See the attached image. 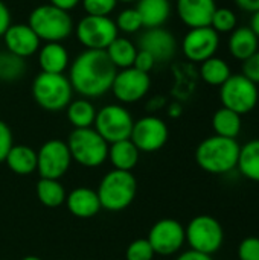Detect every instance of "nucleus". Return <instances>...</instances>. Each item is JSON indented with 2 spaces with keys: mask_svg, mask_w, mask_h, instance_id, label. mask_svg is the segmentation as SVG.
<instances>
[{
  "mask_svg": "<svg viewBox=\"0 0 259 260\" xmlns=\"http://www.w3.org/2000/svg\"><path fill=\"white\" fill-rule=\"evenodd\" d=\"M12 146H14L12 131L6 122L0 120V163L5 161V158Z\"/></svg>",
  "mask_w": 259,
  "mask_h": 260,
  "instance_id": "obj_37",
  "label": "nucleus"
},
{
  "mask_svg": "<svg viewBox=\"0 0 259 260\" xmlns=\"http://www.w3.org/2000/svg\"><path fill=\"white\" fill-rule=\"evenodd\" d=\"M232 75L229 64L218 56H212L200 64V76L202 79L212 87H221L229 76Z\"/></svg>",
  "mask_w": 259,
  "mask_h": 260,
  "instance_id": "obj_30",
  "label": "nucleus"
},
{
  "mask_svg": "<svg viewBox=\"0 0 259 260\" xmlns=\"http://www.w3.org/2000/svg\"><path fill=\"white\" fill-rule=\"evenodd\" d=\"M116 67L105 50L84 49L69 66V81L75 93L85 99H96L111 90Z\"/></svg>",
  "mask_w": 259,
  "mask_h": 260,
  "instance_id": "obj_1",
  "label": "nucleus"
},
{
  "mask_svg": "<svg viewBox=\"0 0 259 260\" xmlns=\"http://www.w3.org/2000/svg\"><path fill=\"white\" fill-rule=\"evenodd\" d=\"M220 47V34L211 26L192 27L182 40V52L186 59L202 64L203 61L215 56Z\"/></svg>",
  "mask_w": 259,
  "mask_h": 260,
  "instance_id": "obj_15",
  "label": "nucleus"
},
{
  "mask_svg": "<svg viewBox=\"0 0 259 260\" xmlns=\"http://www.w3.org/2000/svg\"><path fill=\"white\" fill-rule=\"evenodd\" d=\"M240 143L237 139L211 136L202 140L195 149V161L200 169L214 175H224L237 169L240 158Z\"/></svg>",
  "mask_w": 259,
  "mask_h": 260,
  "instance_id": "obj_2",
  "label": "nucleus"
},
{
  "mask_svg": "<svg viewBox=\"0 0 259 260\" xmlns=\"http://www.w3.org/2000/svg\"><path fill=\"white\" fill-rule=\"evenodd\" d=\"M154 256H156V253L147 238L133 241L125 250V259L127 260H153Z\"/></svg>",
  "mask_w": 259,
  "mask_h": 260,
  "instance_id": "obj_34",
  "label": "nucleus"
},
{
  "mask_svg": "<svg viewBox=\"0 0 259 260\" xmlns=\"http://www.w3.org/2000/svg\"><path fill=\"white\" fill-rule=\"evenodd\" d=\"M101 207L108 212L127 209L136 198L137 181L131 172L113 169L107 172L96 189Z\"/></svg>",
  "mask_w": 259,
  "mask_h": 260,
  "instance_id": "obj_4",
  "label": "nucleus"
},
{
  "mask_svg": "<svg viewBox=\"0 0 259 260\" xmlns=\"http://www.w3.org/2000/svg\"><path fill=\"white\" fill-rule=\"evenodd\" d=\"M137 46L127 37H116L111 44L105 49V53L111 64L116 67V70L133 67L136 55H137Z\"/></svg>",
  "mask_w": 259,
  "mask_h": 260,
  "instance_id": "obj_25",
  "label": "nucleus"
},
{
  "mask_svg": "<svg viewBox=\"0 0 259 260\" xmlns=\"http://www.w3.org/2000/svg\"><path fill=\"white\" fill-rule=\"evenodd\" d=\"M37 62L44 73H64L70 66V55L63 43H44L37 52Z\"/></svg>",
  "mask_w": 259,
  "mask_h": 260,
  "instance_id": "obj_20",
  "label": "nucleus"
},
{
  "mask_svg": "<svg viewBox=\"0 0 259 260\" xmlns=\"http://www.w3.org/2000/svg\"><path fill=\"white\" fill-rule=\"evenodd\" d=\"M64 204L67 210L79 219L93 218L102 210L96 190L90 187H84V186H79L70 190L66 197Z\"/></svg>",
  "mask_w": 259,
  "mask_h": 260,
  "instance_id": "obj_19",
  "label": "nucleus"
},
{
  "mask_svg": "<svg viewBox=\"0 0 259 260\" xmlns=\"http://www.w3.org/2000/svg\"><path fill=\"white\" fill-rule=\"evenodd\" d=\"M134 119L122 104H108L96 111L93 128L110 145L127 140L131 136Z\"/></svg>",
  "mask_w": 259,
  "mask_h": 260,
  "instance_id": "obj_8",
  "label": "nucleus"
},
{
  "mask_svg": "<svg viewBox=\"0 0 259 260\" xmlns=\"http://www.w3.org/2000/svg\"><path fill=\"white\" fill-rule=\"evenodd\" d=\"M139 157H140V151L136 148V145L130 139L108 145L107 160H110V163L113 165V169L131 172L137 166Z\"/></svg>",
  "mask_w": 259,
  "mask_h": 260,
  "instance_id": "obj_23",
  "label": "nucleus"
},
{
  "mask_svg": "<svg viewBox=\"0 0 259 260\" xmlns=\"http://www.w3.org/2000/svg\"><path fill=\"white\" fill-rule=\"evenodd\" d=\"M2 38L6 52L23 59L35 55L41 46L40 38L35 35V32L31 29L27 23H11V26L6 29Z\"/></svg>",
  "mask_w": 259,
  "mask_h": 260,
  "instance_id": "obj_17",
  "label": "nucleus"
},
{
  "mask_svg": "<svg viewBox=\"0 0 259 260\" xmlns=\"http://www.w3.org/2000/svg\"><path fill=\"white\" fill-rule=\"evenodd\" d=\"M32 98L46 111H61L73 99V88L64 73L40 72L32 81Z\"/></svg>",
  "mask_w": 259,
  "mask_h": 260,
  "instance_id": "obj_5",
  "label": "nucleus"
},
{
  "mask_svg": "<svg viewBox=\"0 0 259 260\" xmlns=\"http://www.w3.org/2000/svg\"><path fill=\"white\" fill-rule=\"evenodd\" d=\"M67 146L72 155V161L78 163L82 168H99L107 161L108 157V143L92 128L73 129L69 134Z\"/></svg>",
  "mask_w": 259,
  "mask_h": 260,
  "instance_id": "obj_6",
  "label": "nucleus"
},
{
  "mask_svg": "<svg viewBox=\"0 0 259 260\" xmlns=\"http://www.w3.org/2000/svg\"><path fill=\"white\" fill-rule=\"evenodd\" d=\"M156 59L145 50H137V55H136V59H134V64L133 67L140 70V72H145V73H150L154 67H156Z\"/></svg>",
  "mask_w": 259,
  "mask_h": 260,
  "instance_id": "obj_39",
  "label": "nucleus"
},
{
  "mask_svg": "<svg viewBox=\"0 0 259 260\" xmlns=\"http://www.w3.org/2000/svg\"><path fill=\"white\" fill-rule=\"evenodd\" d=\"M151 88L150 73L140 72L134 67L118 70L111 84V93L122 105L142 101Z\"/></svg>",
  "mask_w": 259,
  "mask_h": 260,
  "instance_id": "obj_12",
  "label": "nucleus"
},
{
  "mask_svg": "<svg viewBox=\"0 0 259 260\" xmlns=\"http://www.w3.org/2000/svg\"><path fill=\"white\" fill-rule=\"evenodd\" d=\"M169 137L168 125L159 116H143L134 120L130 140L140 152L160 151Z\"/></svg>",
  "mask_w": 259,
  "mask_h": 260,
  "instance_id": "obj_14",
  "label": "nucleus"
},
{
  "mask_svg": "<svg viewBox=\"0 0 259 260\" xmlns=\"http://www.w3.org/2000/svg\"><path fill=\"white\" fill-rule=\"evenodd\" d=\"M243 75L255 82L256 85L259 84V50L255 52L250 58L243 61Z\"/></svg>",
  "mask_w": 259,
  "mask_h": 260,
  "instance_id": "obj_38",
  "label": "nucleus"
},
{
  "mask_svg": "<svg viewBox=\"0 0 259 260\" xmlns=\"http://www.w3.org/2000/svg\"><path fill=\"white\" fill-rule=\"evenodd\" d=\"M114 23H116L118 30H119V32H124V34H127V35L136 34V32H139L140 29H143L142 20H140V17H139L137 11H136L134 8H125V9H122V11L118 14Z\"/></svg>",
  "mask_w": 259,
  "mask_h": 260,
  "instance_id": "obj_32",
  "label": "nucleus"
},
{
  "mask_svg": "<svg viewBox=\"0 0 259 260\" xmlns=\"http://www.w3.org/2000/svg\"><path fill=\"white\" fill-rule=\"evenodd\" d=\"M27 24L40 41L44 43H63L70 38L75 30V23L70 12L50 3L35 6L27 17Z\"/></svg>",
  "mask_w": 259,
  "mask_h": 260,
  "instance_id": "obj_3",
  "label": "nucleus"
},
{
  "mask_svg": "<svg viewBox=\"0 0 259 260\" xmlns=\"http://www.w3.org/2000/svg\"><path fill=\"white\" fill-rule=\"evenodd\" d=\"M20 260H43L40 259V257H37V256H26V257H23V259Z\"/></svg>",
  "mask_w": 259,
  "mask_h": 260,
  "instance_id": "obj_46",
  "label": "nucleus"
},
{
  "mask_svg": "<svg viewBox=\"0 0 259 260\" xmlns=\"http://www.w3.org/2000/svg\"><path fill=\"white\" fill-rule=\"evenodd\" d=\"M176 260H214V259H212V256H209V254H203V253H198V251H194V250H191V248H189V250H186V251L180 253Z\"/></svg>",
  "mask_w": 259,
  "mask_h": 260,
  "instance_id": "obj_41",
  "label": "nucleus"
},
{
  "mask_svg": "<svg viewBox=\"0 0 259 260\" xmlns=\"http://www.w3.org/2000/svg\"><path fill=\"white\" fill-rule=\"evenodd\" d=\"M11 23H12L11 11L6 6V3L3 0H0V38L5 35V32L11 26Z\"/></svg>",
  "mask_w": 259,
  "mask_h": 260,
  "instance_id": "obj_40",
  "label": "nucleus"
},
{
  "mask_svg": "<svg viewBox=\"0 0 259 260\" xmlns=\"http://www.w3.org/2000/svg\"><path fill=\"white\" fill-rule=\"evenodd\" d=\"M217 8L215 0H176L177 15L189 29L211 26Z\"/></svg>",
  "mask_w": 259,
  "mask_h": 260,
  "instance_id": "obj_18",
  "label": "nucleus"
},
{
  "mask_svg": "<svg viewBox=\"0 0 259 260\" xmlns=\"http://www.w3.org/2000/svg\"><path fill=\"white\" fill-rule=\"evenodd\" d=\"M75 35L79 44L89 50H105L119 37V30L111 17L84 15L75 24Z\"/></svg>",
  "mask_w": 259,
  "mask_h": 260,
  "instance_id": "obj_9",
  "label": "nucleus"
},
{
  "mask_svg": "<svg viewBox=\"0 0 259 260\" xmlns=\"http://www.w3.org/2000/svg\"><path fill=\"white\" fill-rule=\"evenodd\" d=\"M85 15L110 17L118 6V0H81Z\"/></svg>",
  "mask_w": 259,
  "mask_h": 260,
  "instance_id": "obj_35",
  "label": "nucleus"
},
{
  "mask_svg": "<svg viewBox=\"0 0 259 260\" xmlns=\"http://www.w3.org/2000/svg\"><path fill=\"white\" fill-rule=\"evenodd\" d=\"M211 27L217 34H231L237 27V14L229 8H217L211 20Z\"/></svg>",
  "mask_w": 259,
  "mask_h": 260,
  "instance_id": "obj_33",
  "label": "nucleus"
},
{
  "mask_svg": "<svg viewBox=\"0 0 259 260\" xmlns=\"http://www.w3.org/2000/svg\"><path fill=\"white\" fill-rule=\"evenodd\" d=\"M66 189L60 183V180H52V178H40L37 183V198L38 201L49 207V209H56L66 203Z\"/></svg>",
  "mask_w": 259,
  "mask_h": 260,
  "instance_id": "obj_29",
  "label": "nucleus"
},
{
  "mask_svg": "<svg viewBox=\"0 0 259 260\" xmlns=\"http://www.w3.org/2000/svg\"><path fill=\"white\" fill-rule=\"evenodd\" d=\"M241 128H243L241 116L229 108L221 107L212 116V129L215 136L237 139L241 133Z\"/></svg>",
  "mask_w": 259,
  "mask_h": 260,
  "instance_id": "obj_27",
  "label": "nucleus"
},
{
  "mask_svg": "<svg viewBox=\"0 0 259 260\" xmlns=\"http://www.w3.org/2000/svg\"><path fill=\"white\" fill-rule=\"evenodd\" d=\"M259 38L249 26L235 27L229 37V52L235 59L246 61L258 52Z\"/></svg>",
  "mask_w": 259,
  "mask_h": 260,
  "instance_id": "obj_22",
  "label": "nucleus"
},
{
  "mask_svg": "<svg viewBox=\"0 0 259 260\" xmlns=\"http://www.w3.org/2000/svg\"><path fill=\"white\" fill-rule=\"evenodd\" d=\"M147 239L156 254L172 256L179 253L186 242L185 227L177 219L163 218L153 224Z\"/></svg>",
  "mask_w": 259,
  "mask_h": 260,
  "instance_id": "obj_13",
  "label": "nucleus"
},
{
  "mask_svg": "<svg viewBox=\"0 0 259 260\" xmlns=\"http://www.w3.org/2000/svg\"><path fill=\"white\" fill-rule=\"evenodd\" d=\"M26 59L15 56L9 52L0 53V79L12 82L20 79L26 72Z\"/></svg>",
  "mask_w": 259,
  "mask_h": 260,
  "instance_id": "obj_31",
  "label": "nucleus"
},
{
  "mask_svg": "<svg viewBox=\"0 0 259 260\" xmlns=\"http://www.w3.org/2000/svg\"><path fill=\"white\" fill-rule=\"evenodd\" d=\"M137 49L148 52L156 62H166L177 52V40L174 34L165 27L145 29L139 37Z\"/></svg>",
  "mask_w": 259,
  "mask_h": 260,
  "instance_id": "obj_16",
  "label": "nucleus"
},
{
  "mask_svg": "<svg viewBox=\"0 0 259 260\" xmlns=\"http://www.w3.org/2000/svg\"><path fill=\"white\" fill-rule=\"evenodd\" d=\"M72 165V155L66 142L50 139L37 151V171L40 178L60 180L66 175Z\"/></svg>",
  "mask_w": 259,
  "mask_h": 260,
  "instance_id": "obj_11",
  "label": "nucleus"
},
{
  "mask_svg": "<svg viewBox=\"0 0 259 260\" xmlns=\"http://www.w3.org/2000/svg\"><path fill=\"white\" fill-rule=\"evenodd\" d=\"M249 27L255 32V35L259 38V11H256V12H253V14H252L250 26H249Z\"/></svg>",
  "mask_w": 259,
  "mask_h": 260,
  "instance_id": "obj_44",
  "label": "nucleus"
},
{
  "mask_svg": "<svg viewBox=\"0 0 259 260\" xmlns=\"http://www.w3.org/2000/svg\"><path fill=\"white\" fill-rule=\"evenodd\" d=\"M6 166L17 175H31L37 171V151L26 145H14L6 158Z\"/></svg>",
  "mask_w": 259,
  "mask_h": 260,
  "instance_id": "obj_24",
  "label": "nucleus"
},
{
  "mask_svg": "<svg viewBox=\"0 0 259 260\" xmlns=\"http://www.w3.org/2000/svg\"><path fill=\"white\" fill-rule=\"evenodd\" d=\"M240 260H259V238L247 236L238 244L237 250Z\"/></svg>",
  "mask_w": 259,
  "mask_h": 260,
  "instance_id": "obj_36",
  "label": "nucleus"
},
{
  "mask_svg": "<svg viewBox=\"0 0 259 260\" xmlns=\"http://www.w3.org/2000/svg\"><path fill=\"white\" fill-rule=\"evenodd\" d=\"M237 169L246 180L259 184V139H253L241 146Z\"/></svg>",
  "mask_w": 259,
  "mask_h": 260,
  "instance_id": "obj_28",
  "label": "nucleus"
},
{
  "mask_svg": "<svg viewBox=\"0 0 259 260\" xmlns=\"http://www.w3.org/2000/svg\"><path fill=\"white\" fill-rule=\"evenodd\" d=\"M96 111L98 110L95 108L92 101L85 98L72 99L70 104L66 107V116L73 129L92 128L96 119Z\"/></svg>",
  "mask_w": 259,
  "mask_h": 260,
  "instance_id": "obj_26",
  "label": "nucleus"
},
{
  "mask_svg": "<svg viewBox=\"0 0 259 260\" xmlns=\"http://www.w3.org/2000/svg\"><path fill=\"white\" fill-rule=\"evenodd\" d=\"M134 9L137 11L143 29L163 27L171 17V0H137Z\"/></svg>",
  "mask_w": 259,
  "mask_h": 260,
  "instance_id": "obj_21",
  "label": "nucleus"
},
{
  "mask_svg": "<svg viewBox=\"0 0 259 260\" xmlns=\"http://www.w3.org/2000/svg\"><path fill=\"white\" fill-rule=\"evenodd\" d=\"M49 3L56 6V8H60V9H64V11L70 12L78 5H81V0H49Z\"/></svg>",
  "mask_w": 259,
  "mask_h": 260,
  "instance_id": "obj_42",
  "label": "nucleus"
},
{
  "mask_svg": "<svg viewBox=\"0 0 259 260\" xmlns=\"http://www.w3.org/2000/svg\"><path fill=\"white\" fill-rule=\"evenodd\" d=\"M258 85L247 79L243 73L231 75L229 79L220 87V101L224 108H229L240 116L255 110L258 105Z\"/></svg>",
  "mask_w": 259,
  "mask_h": 260,
  "instance_id": "obj_10",
  "label": "nucleus"
},
{
  "mask_svg": "<svg viewBox=\"0 0 259 260\" xmlns=\"http://www.w3.org/2000/svg\"><path fill=\"white\" fill-rule=\"evenodd\" d=\"M136 2H137V0H118V3H127V5H128V3H136Z\"/></svg>",
  "mask_w": 259,
  "mask_h": 260,
  "instance_id": "obj_47",
  "label": "nucleus"
},
{
  "mask_svg": "<svg viewBox=\"0 0 259 260\" xmlns=\"http://www.w3.org/2000/svg\"><path fill=\"white\" fill-rule=\"evenodd\" d=\"M168 113L171 117H179L182 114V107L179 104H171L169 108H168Z\"/></svg>",
  "mask_w": 259,
  "mask_h": 260,
  "instance_id": "obj_45",
  "label": "nucleus"
},
{
  "mask_svg": "<svg viewBox=\"0 0 259 260\" xmlns=\"http://www.w3.org/2000/svg\"><path fill=\"white\" fill-rule=\"evenodd\" d=\"M235 3L240 9L252 12V14L259 11V0H235Z\"/></svg>",
  "mask_w": 259,
  "mask_h": 260,
  "instance_id": "obj_43",
  "label": "nucleus"
},
{
  "mask_svg": "<svg viewBox=\"0 0 259 260\" xmlns=\"http://www.w3.org/2000/svg\"><path fill=\"white\" fill-rule=\"evenodd\" d=\"M186 242L191 250L209 254L220 251L224 242V230L220 221L211 215H198L185 227Z\"/></svg>",
  "mask_w": 259,
  "mask_h": 260,
  "instance_id": "obj_7",
  "label": "nucleus"
}]
</instances>
